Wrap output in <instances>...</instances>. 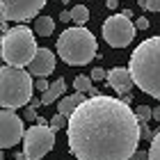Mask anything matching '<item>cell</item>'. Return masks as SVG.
<instances>
[{
    "instance_id": "cell-29",
    "label": "cell",
    "mask_w": 160,
    "mask_h": 160,
    "mask_svg": "<svg viewBox=\"0 0 160 160\" xmlns=\"http://www.w3.org/2000/svg\"><path fill=\"white\" fill-rule=\"evenodd\" d=\"M0 160H2V149H0Z\"/></svg>"
},
{
    "instance_id": "cell-12",
    "label": "cell",
    "mask_w": 160,
    "mask_h": 160,
    "mask_svg": "<svg viewBox=\"0 0 160 160\" xmlns=\"http://www.w3.org/2000/svg\"><path fill=\"white\" fill-rule=\"evenodd\" d=\"M85 101V94H80V92H76V94H69V96H62L60 98V108H57V114H62V117H71V112L76 110V108L80 105Z\"/></svg>"
},
{
    "instance_id": "cell-4",
    "label": "cell",
    "mask_w": 160,
    "mask_h": 160,
    "mask_svg": "<svg viewBox=\"0 0 160 160\" xmlns=\"http://www.w3.org/2000/svg\"><path fill=\"white\" fill-rule=\"evenodd\" d=\"M34 82L25 69L16 67H0V108L2 110H16L25 108L32 98Z\"/></svg>"
},
{
    "instance_id": "cell-14",
    "label": "cell",
    "mask_w": 160,
    "mask_h": 160,
    "mask_svg": "<svg viewBox=\"0 0 160 160\" xmlns=\"http://www.w3.org/2000/svg\"><path fill=\"white\" fill-rule=\"evenodd\" d=\"M55 30V21L50 16H37L34 18V32L39 34V37H50Z\"/></svg>"
},
{
    "instance_id": "cell-3",
    "label": "cell",
    "mask_w": 160,
    "mask_h": 160,
    "mask_svg": "<svg viewBox=\"0 0 160 160\" xmlns=\"http://www.w3.org/2000/svg\"><path fill=\"white\" fill-rule=\"evenodd\" d=\"M96 37L87 28H67L57 39V55L71 67H82L96 57Z\"/></svg>"
},
{
    "instance_id": "cell-22",
    "label": "cell",
    "mask_w": 160,
    "mask_h": 160,
    "mask_svg": "<svg viewBox=\"0 0 160 160\" xmlns=\"http://www.w3.org/2000/svg\"><path fill=\"white\" fill-rule=\"evenodd\" d=\"M105 76H108L105 71L101 69V67H96V69L92 71V76H89V78H92V80H105Z\"/></svg>"
},
{
    "instance_id": "cell-17",
    "label": "cell",
    "mask_w": 160,
    "mask_h": 160,
    "mask_svg": "<svg viewBox=\"0 0 160 160\" xmlns=\"http://www.w3.org/2000/svg\"><path fill=\"white\" fill-rule=\"evenodd\" d=\"M149 160H160V130L151 137V147H149Z\"/></svg>"
},
{
    "instance_id": "cell-7",
    "label": "cell",
    "mask_w": 160,
    "mask_h": 160,
    "mask_svg": "<svg viewBox=\"0 0 160 160\" xmlns=\"http://www.w3.org/2000/svg\"><path fill=\"white\" fill-rule=\"evenodd\" d=\"M103 39L112 48H126L135 39V25L123 14H112L103 23Z\"/></svg>"
},
{
    "instance_id": "cell-18",
    "label": "cell",
    "mask_w": 160,
    "mask_h": 160,
    "mask_svg": "<svg viewBox=\"0 0 160 160\" xmlns=\"http://www.w3.org/2000/svg\"><path fill=\"white\" fill-rule=\"evenodd\" d=\"M135 117H137V121H147V119H151V108L149 105H140V108H137V110H135Z\"/></svg>"
},
{
    "instance_id": "cell-30",
    "label": "cell",
    "mask_w": 160,
    "mask_h": 160,
    "mask_svg": "<svg viewBox=\"0 0 160 160\" xmlns=\"http://www.w3.org/2000/svg\"><path fill=\"white\" fill-rule=\"evenodd\" d=\"M60 2H67V0H60Z\"/></svg>"
},
{
    "instance_id": "cell-5",
    "label": "cell",
    "mask_w": 160,
    "mask_h": 160,
    "mask_svg": "<svg viewBox=\"0 0 160 160\" xmlns=\"http://www.w3.org/2000/svg\"><path fill=\"white\" fill-rule=\"evenodd\" d=\"M37 53V39L34 32L25 25H14L0 37V57L7 67L23 69L32 62Z\"/></svg>"
},
{
    "instance_id": "cell-21",
    "label": "cell",
    "mask_w": 160,
    "mask_h": 160,
    "mask_svg": "<svg viewBox=\"0 0 160 160\" xmlns=\"http://www.w3.org/2000/svg\"><path fill=\"white\" fill-rule=\"evenodd\" d=\"M23 119L34 121V119H37V110H34L32 105H25V110H23Z\"/></svg>"
},
{
    "instance_id": "cell-6",
    "label": "cell",
    "mask_w": 160,
    "mask_h": 160,
    "mask_svg": "<svg viewBox=\"0 0 160 160\" xmlns=\"http://www.w3.org/2000/svg\"><path fill=\"white\" fill-rule=\"evenodd\" d=\"M53 147H55V130L48 123H37V126L25 128V133H23L25 160H41Z\"/></svg>"
},
{
    "instance_id": "cell-15",
    "label": "cell",
    "mask_w": 160,
    "mask_h": 160,
    "mask_svg": "<svg viewBox=\"0 0 160 160\" xmlns=\"http://www.w3.org/2000/svg\"><path fill=\"white\" fill-rule=\"evenodd\" d=\"M71 21H73L78 28H82L87 21H89V9H87L85 5H76L73 9H71Z\"/></svg>"
},
{
    "instance_id": "cell-31",
    "label": "cell",
    "mask_w": 160,
    "mask_h": 160,
    "mask_svg": "<svg viewBox=\"0 0 160 160\" xmlns=\"http://www.w3.org/2000/svg\"><path fill=\"white\" fill-rule=\"evenodd\" d=\"M140 2H144V0H140Z\"/></svg>"
},
{
    "instance_id": "cell-13",
    "label": "cell",
    "mask_w": 160,
    "mask_h": 160,
    "mask_svg": "<svg viewBox=\"0 0 160 160\" xmlns=\"http://www.w3.org/2000/svg\"><path fill=\"white\" fill-rule=\"evenodd\" d=\"M64 92H67V82H64L62 78H60V80H55V82H53V85H48V89L41 94V98H39V101H41V105H50V103H55V101L60 98Z\"/></svg>"
},
{
    "instance_id": "cell-11",
    "label": "cell",
    "mask_w": 160,
    "mask_h": 160,
    "mask_svg": "<svg viewBox=\"0 0 160 160\" xmlns=\"http://www.w3.org/2000/svg\"><path fill=\"white\" fill-rule=\"evenodd\" d=\"M105 80H108V85H110L117 94H121V96H123V94H130V89L135 87L133 78H130V73H128V69H123V67L110 69L108 76H105Z\"/></svg>"
},
{
    "instance_id": "cell-27",
    "label": "cell",
    "mask_w": 160,
    "mask_h": 160,
    "mask_svg": "<svg viewBox=\"0 0 160 160\" xmlns=\"http://www.w3.org/2000/svg\"><path fill=\"white\" fill-rule=\"evenodd\" d=\"M151 117H153V119H158V121H160V108H156V110H151Z\"/></svg>"
},
{
    "instance_id": "cell-26",
    "label": "cell",
    "mask_w": 160,
    "mask_h": 160,
    "mask_svg": "<svg viewBox=\"0 0 160 160\" xmlns=\"http://www.w3.org/2000/svg\"><path fill=\"white\" fill-rule=\"evenodd\" d=\"M60 21H64V23H69V21H71V12H62V14H60Z\"/></svg>"
},
{
    "instance_id": "cell-20",
    "label": "cell",
    "mask_w": 160,
    "mask_h": 160,
    "mask_svg": "<svg viewBox=\"0 0 160 160\" xmlns=\"http://www.w3.org/2000/svg\"><path fill=\"white\" fill-rule=\"evenodd\" d=\"M144 9L149 12H160V0H144V2H140Z\"/></svg>"
},
{
    "instance_id": "cell-25",
    "label": "cell",
    "mask_w": 160,
    "mask_h": 160,
    "mask_svg": "<svg viewBox=\"0 0 160 160\" xmlns=\"http://www.w3.org/2000/svg\"><path fill=\"white\" fill-rule=\"evenodd\" d=\"M130 160H149V151H135Z\"/></svg>"
},
{
    "instance_id": "cell-9",
    "label": "cell",
    "mask_w": 160,
    "mask_h": 160,
    "mask_svg": "<svg viewBox=\"0 0 160 160\" xmlns=\"http://www.w3.org/2000/svg\"><path fill=\"white\" fill-rule=\"evenodd\" d=\"M23 119L12 110L0 108V149H12L23 140Z\"/></svg>"
},
{
    "instance_id": "cell-28",
    "label": "cell",
    "mask_w": 160,
    "mask_h": 160,
    "mask_svg": "<svg viewBox=\"0 0 160 160\" xmlns=\"http://www.w3.org/2000/svg\"><path fill=\"white\" fill-rule=\"evenodd\" d=\"M105 5H108V7H110V9H117V5H119V2H117V0H108V2H105Z\"/></svg>"
},
{
    "instance_id": "cell-24",
    "label": "cell",
    "mask_w": 160,
    "mask_h": 160,
    "mask_svg": "<svg viewBox=\"0 0 160 160\" xmlns=\"http://www.w3.org/2000/svg\"><path fill=\"white\" fill-rule=\"evenodd\" d=\"M34 89H37V92H41V94H43V92H46V89H48V80H46V78H39V80H37V82H34Z\"/></svg>"
},
{
    "instance_id": "cell-1",
    "label": "cell",
    "mask_w": 160,
    "mask_h": 160,
    "mask_svg": "<svg viewBox=\"0 0 160 160\" xmlns=\"http://www.w3.org/2000/svg\"><path fill=\"white\" fill-rule=\"evenodd\" d=\"M67 137L78 160H130L140 144V121L126 101L96 94L71 112Z\"/></svg>"
},
{
    "instance_id": "cell-16",
    "label": "cell",
    "mask_w": 160,
    "mask_h": 160,
    "mask_svg": "<svg viewBox=\"0 0 160 160\" xmlns=\"http://www.w3.org/2000/svg\"><path fill=\"white\" fill-rule=\"evenodd\" d=\"M73 89L80 92V94H89V92L94 89L92 78H89V76H76V80H73Z\"/></svg>"
},
{
    "instance_id": "cell-8",
    "label": "cell",
    "mask_w": 160,
    "mask_h": 160,
    "mask_svg": "<svg viewBox=\"0 0 160 160\" xmlns=\"http://www.w3.org/2000/svg\"><path fill=\"white\" fill-rule=\"evenodd\" d=\"M46 2L48 0H0V23H7V21L23 23V21L37 18Z\"/></svg>"
},
{
    "instance_id": "cell-23",
    "label": "cell",
    "mask_w": 160,
    "mask_h": 160,
    "mask_svg": "<svg viewBox=\"0 0 160 160\" xmlns=\"http://www.w3.org/2000/svg\"><path fill=\"white\" fill-rule=\"evenodd\" d=\"M135 30H147V28H149V18H144V16H140V18H137L135 21Z\"/></svg>"
},
{
    "instance_id": "cell-19",
    "label": "cell",
    "mask_w": 160,
    "mask_h": 160,
    "mask_svg": "<svg viewBox=\"0 0 160 160\" xmlns=\"http://www.w3.org/2000/svg\"><path fill=\"white\" fill-rule=\"evenodd\" d=\"M64 126H67V117H62V114H55V117L50 119V128L53 130H60Z\"/></svg>"
},
{
    "instance_id": "cell-2",
    "label": "cell",
    "mask_w": 160,
    "mask_h": 160,
    "mask_svg": "<svg viewBox=\"0 0 160 160\" xmlns=\"http://www.w3.org/2000/svg\"><path fill=\"white\" fill-rule=\"evenodd\" d=\"M128 73L144 94L160 98V34L144 39L133 50Z\"/></svg>"
},
{
    "instance_id": "cell-10",
    "label": "cell",
    "mask_w": 160,
    "mask_h": 160,
    "mask_svg": "<svg viewBox=\"0 0 160 160\" xmlns=\"http://www.w3.org/2000/svg\"><path fill=\"white\" fill-rule=\"evenodd\" d=\"M55 69V55L50 48H37V53H34L32 62L28 64V73L30 76H37V78H46L53 73Z\"/></svg>"
}]
</instances>
